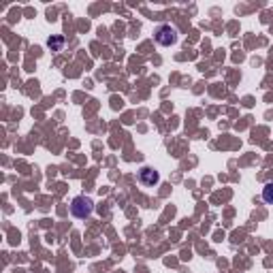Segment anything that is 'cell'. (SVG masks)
I'll return each instance as SVG.
<instances>
[{"label": "cell", "mask_w": 273, "mask_h": 273, "mask_svg": "<svg viewBox=\"0 0 273 273\" xmlns=\"http://www.w3.org/2000/svg\"><path fill=\"white\" fill-rule=\"evenodd\" d=\"M92 209H94V203H92V198H88V196H75L73 203H70V213H73L75 218H79V220L90 218Z\"/></svg>", "instance_id": "1"}, {"label": "cell", "mask_w": 273, "mask_h": 273, "mask_svg": "<svg viewBox=\"0 0 273 273\" xmlns=\"http://www.w3.org/2000/svg\"><path fill=\"white\" fill-rule=\"evenodd\" d=\"M154 37H156V41L160 43V45H165V47H169V45H175V43H177V39H179L177 30H175L173 26H169V24L158 26V28H156V32H154Z\"/></svg>", "instance_id": "2"}, {"label": "cell", "mask_w": 273, "mask_h": 273, "mask_svg": "<svg viewBox=\"0 0 273 273\" xmlns=\"http://www.w3.org/2000/svg\"><path fill=\"white\" fill-rule=\"evenodd\" d=\"M139 181L143 186H156L158 181H160V175H158V171L152 169V167H143L139 171Z\"/></svg>", "instance_id": "3"}, {"label": "cell", "mask_w": 273, "mask_h": 273, "mask_svg": "<svg viewBox=\"0 0 273 273\" xmlns=\"http://www.w3.org/2000/svg\"><path fill=\"white\" fill-rule=\"evenodd\" d=\"M263 198H265V203L273 205V181H269L263 188Z\"/></svg>", "instance_id": "4"}, {"label": "cell", "mask_w": 273, "mask_h": 273, "mask_svg": "<svg viewBox=\"0 0 273 273\" xmlns=\"http://www.w3.org/2000/svg\"><path fill=\"white\" fill-rule=\"evenodd\" d=\"M62 43H64V39H62V37H56V39H49V41H47V45H49L51 49L58 51V49L62 47Z\"/></svg>", "instance_id": "5"}]
</instances>
